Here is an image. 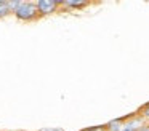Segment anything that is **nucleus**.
<instances>
[{
    "label": "nucleus",
    "mask_w": 149,
    "mask_h": 131,
    "mask_svg": "<svg viewBox=\"0 0 149 131\" xmlns=\"http://www.w3.org/2000/svg\"><path fill=\"white\" fill-rule=\"evenodd\" d=\"M37 3V8H39L40 16H47V15H52V13L56 11L61 2H56V0H39Z\"/></svg>",
    "instance_id": "f03ea898"
},
{
    "label": "nucleus",
    "mask_w": 149,
    "mask_h": 131,
    "mask_svg": "<svg viewBox=\"0 0 149 131\" xmlns=\"http://www.w3.org/2000/svg\"><path fill=\"white\" fill-rule=\"evenodd\" d=\"M11 13L10 6H8V0H0V18H5Z\"/></svg>",
    "instance_id": "20e7f679"
},
{
    "label": "nucleus",
    "mask_w": 149,
    "mask_h": 131,
    "mask_svg": "<svg viewBox=\"0 0 149 131\" xmlns=\"http://www.w3.org/2000/svg\"><path fill=\"white\" fill-rule=\"evenodd\" d=\"M143 117H144V118H149V104L144 105V109H143Z\"/></svg>",
    "instance_id": "423d86ee"
},
{
    "label": "nucleus",
    "mask_w": 149,
    "mask_h": 131,
    "mask_svg": "<svg viewBox=\"0 0 149 131\" xmlns=\"http://www.w3.org/2000/svg\"><path fill=\"white\" fill-rule=\"evenodd\" d=\"M84 131H109L107 126H91V128H87Z\"/></svg>",
    "instance_id": "39448f33"
},
{
    "label": "nucleus",
    "mask_w": 149,
    "mask_h": 131,
    "mask_svg": "<svg viewBox=\"0 0 149 131\" xmlns=\"http://www.w3.org/2000/svg\"><path fill=\"white\" fill-rule=\"evenodd\" d=\"M15 16H16L19 21H37L40 18L39 8H37V3L34 2H21V5L18 6V10L15 11Z\"/></svg>",
    "instance_id": "f257e3e1"
},
{
    "label": "nucleus",
    "mask_w": 149,
    "mask_h": 131,
    "mask_svg": "<svg viewBox=\"0 0 149 131\" xmlns=\"http://www.w3.org/2000/svg\"><path fill=\"white\" fill-rule=\"evenodd\" d=\"M139 131H149V125H146V126H143Z\"/></svg>",
    "instance_id": "6e6552de"
},
{
    "label": "nucleus",
    "mask_w": 149,
    "mask_h": 131,
    "mask_svg": "<svg viewBox=\"0 0 149 131\" xmlns=\"http://www.w3.org/2000/svg\"><path fill=\"white\" fill-rule=\"evenodd\" d=\"M42 131H63V130H58V128H48V130H42Z\"/></svg>",
    "instance_id": "0eeeda50"
},
{
    "label": "nucleus",
    "mask_w": 149,
    "mask_h": 131,
    "mask_svg": "<svg viewBox=\"0 0 149 131\" xmlns=\"http://www.w3.org/2000/svg\"><path fill=\"white\" fill-rule=\"evenodd\" d=\"M63 6H71V8H84V6L88 5V2H82V0H77V2H74V0H64V2H61Z\"/></svg>",
    "instance_id": "7ed1b4c3"
}]
</instances>
